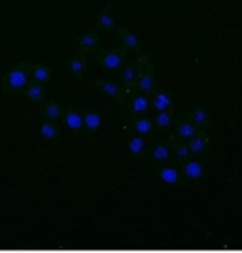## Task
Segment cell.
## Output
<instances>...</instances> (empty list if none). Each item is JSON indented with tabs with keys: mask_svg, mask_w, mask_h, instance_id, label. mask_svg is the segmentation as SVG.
Instances as JSON below:
<instances>
[{
	"mask_svg": "<svg viewBox=\"0 0 242 253\" xmlns=\"http://www.w3.org/2000/svg\"><path fill=\"white\" fill-rule=\"evenodd\" d=\"M185 171L190 178H198V176L203 174V168H201V165L198 163V161H190V163L186 165Z\"/></svg>",
	"mask_w": 242,
	"mask_h": 253,
	"instance_id": "6da1fadb",
	"label": "cell"
},
{
	"mask_svg": "<svg viewBox=\"0 0 242 253\" xmlns=\"http://www.w3.org/2000/svg\"><path fill=\"white\" fill-rule=\"evenodd\" d=\"M161 179L166 181V183H175V181L178 179V173H176V169L173 168H165V169H161Z\"/></svg>",
	"mask_w": 242,
	"mask_h": 253,
	"instance_id": "7a4b0ae2",
	"label": "cell"
},
{
	"mask_svg": "<svg viewBox=\"0 0 242 253\" xmlns=\"http://www.w3.org/2000/svg\"><path fill=\"white\" fill-rule=\"evenodd\" d=\"M168 105H170V99L166 97L165 94L157 95V99H155V107L160 109V110H163V109L168 107Z\"/></svg>",
	"mask_w": 242,
	"mask_h": 253,
	"instance_id": "3957f363",
	"label": "cell"
},
{
	"mask_svg": "<svg viewBox=\"0 0 242 253\" xmlns=\"http://www.w3.org/2000/svg\"><path fill=\"white\" fill-rule=\"evenodd\" d=\"M193 133H194L193 125H190L188 122H186V124H181V125H180V135H181V136H191Z\"/></svg>",
	"mask_w": 242,
	"mask_h": 253,
	"instance_id": "277c9868",
	"label": "cell"
},
{
	"mask_svg": "<svg viewBox=\"0 0 242 253\" xmlns=\"http://www.w3.org/2000/svg\"><path fill=\"white\" fill-rule=\"evenodd\" d=\"M166 156H168V150H166L165 146H157V148H155V158L165 160Z\"/></svg>",
	"mask_w": 242,
	"mask_h": 253,
	"instance_id": "5b68a950",
	"label": "cell"
},
{
	"mask_svg": "<svg viewBox=\"0 0 242 253\" xmlns=\"http://www.w3.org/2000/svg\"><path fill=\"white\" fill-rule=\"evenodd\" d=\"M203 140L201 138H194L193 141H191V145H190V148L193 150V151H201L203 150Z\"/></svg>",
	"mask_w": 242,
	"mask_h": 253,
	"instance_id": "8992f818",
	"label": "cell"
},
{
	"mask_svg": "<svg viewBox=\"0 0 242 253\" xmlns=\"http://www.w3.org/2000/svg\"><path fill=\"white\" fill-rule=\"evenodd\" d=\"M134 107L137 109V110H144L145 107H147V100H145L144 97H139V99H135V102H134Z\"/></svg>",
	"mask_w": 242,
	"mask_h": 253,
	"instance_id": "52a82bcc",
	"label": "cell"
},
{
	"mask_svg": "<svg viewBox=\"0 0 242 253\" xmlns=\"http://www.w3.org/2000/svg\"><path fill=\"white\" fill-rule=\"evenodd\" d=\"M157 122L160 125H168L170 124V115L168 114H165V112H161L158 117H157Z\"/></svg>",
	"mask_w": 242,
	"mask_h": 253,
	"instance_id": "ba28073f",
	"label": "cell"
},
{
	"mask_svg": "<svg viewBox=\"0 0 242 253\" xmlns=\"http://www.w3.org/2000/svg\"><path fill=\"white\" fill-rule=\"evenodd\" d=\"M137 130H139V131H142V133H145V131H148V130H150L148 120H140L139 125H137Z\"/></svg>",
	"mask_w": 242,
	"mask_h": 253,
	"instance_id": "9c48e42d",
	"label": "cell"
},
{
	"mask_svg": "<svg viewBox=\"0 0 242 253\" xmlns=\"http://www.w3.org/2000/svg\"><path fill=\"white\" fill-rule=\"evenodd\" d=\"M194 120H196V122H204V120H206V112H204V110H201V109L196 110V112H194Z\"/></svg>",
	"mask_w": 242,
	"mask_h": 253,
	"instance_id": "30bf717a",
	"label": "cell"
},
{
	"mask_svg": "<svg viewBox=\"0 0 242 253\" xmlns=\"http://www.w3.org/2000/svg\"><path fill=\"white\" fill-rule=\"evenodd\" d=\"M130 148H132V151H140V148H142V140H140V138L132 140V143H130Z\"/></svg>",
	"mask_w": 242,
	"mask_h": 253,
	"instance_id": "8fae6325",
	"label": "cell"
},
{
	"mask_svg": "<svg viewBox=\"0 0 242 253\" xmlns=\"http://www.w3.org/2000/svg\"><path fill=\"white\" fill-rule=\"evenodd\" d=\"M142 87L144 89H150V87H152V78H144L142 79Z\"/></svg>",
	"mask_w": 242,
	"mask_h": 253,
	"instance_id": "7c38bea8",
	"label": "cell"
},
{
	"mask_svg": "<svg viewBox=\"0 0 242 253\" xmlns=\"http://www.w3.org/2000/svg\"><path fill=\"white\" fill-rule=\"evenodd\" d=\"M186 153H188V148H185V146H181V148L178 150V156H180V158H183Z\"/></svg>",
	"mask_w": 242,
	"mask_h": 253,
	"instance_id": "4fadbf2b",
	"label": "cell"
},
{
	"mask_svg": "<svg viewBox=\"0 0 242 253\" xmlns=\"http://www.w3.org/2000/svg\"><path fill=\"white\" fill-rule=\"evenodd\" d=\"M127 40H129V43H130V44H135V43H137V38H134V37H129Z\"/></svg>",
	"mask_w": 242,
	"mask_h": 253,
	"instance_id": "5bb4252c",
	"label": "cell"
}]
</instances>
